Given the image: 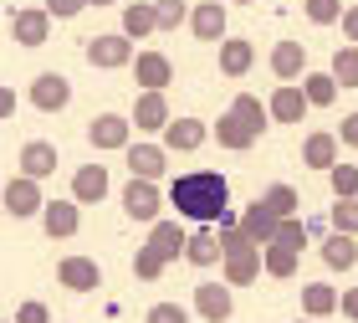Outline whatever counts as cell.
Wrapping results in <instances>:
<instances>
[{"mask_svg":"<svg viewBox=\"0 0 358 323\" xmlns=\"http://www.w3.org/2000/svg\"><path fill=\"white\" fill-rule=\"evenodd\" d=\"M179 221H194V226H215L220 216H231V180H225L220 170H189L179 174L164 195Z\"/></svg>","mask_w":358,"mask_h":323,"instance_id":"1","label":"cell"},{"mask_svg":"<svg viewBox=\"0 0 358 323\" xmlns=\"http://www.w3.org/2000/svg\"><path fill=\"white\" fill-rule=\"evenodd\" d=\"M41 180H31V174H10L6 185H0V211L15 216V221H31V216H41Z\"/></svg>","mask_w":358,"mask_h":323,"instance_id":"2","label":"cell"},{"mask_svg":"<svg viewBox=\"0 0 358 323\" xmlns=\"http://www.w3.org/2000/svg\"><path fill=\"white\" fill-rule=\"evenodd\" d=\"M87 144L97 154H123L128 144H134V118H128V113H97L87 123Z\"/></svg>","mask_w":358,"mask_h":323,"instance_id":"3","label":"cell"},{"mask_svg":"<svg viewBox=\"0 0 358 323\" xmlns=\"http://www.w3.org/2000/svg\"><path fill=\"white\" fill-rule=\"evenodd\" d=\"M83 57L92 62L97 72H118V67H128V62H134V41H128L123 31H103V36H87Z\"/></svg>","mask_w":358,"mask_h":323,"instance_id":"4","label":"cell"},{"mask_svg":"<svg viewBox=\"0 0 358 323\" xmlns=\"http://www.w3.org/2000/svg\"><path fill=\"white\" fill-rule=\"evenodd\" d=\"M123 216L128 221H143V226H154L159 216H164V195H159V180H128L123 185Z\"/></svg>","mask_w":358,"mask_h":323,"instance_id":"5","label":"cell"},{"mask_svg":"<svg viewBox=\"0 0 358 323\" xmlns=\"http://www.w3.org/2000/svg\"><path fill=\"white\" fill-rule=\"evenodd\" d=\"M26 98H31V108H36V113H62V108L72 103V77H67V72H36Z\"/></svg>","mask_w":358,"mask_h":323,"instance_id":"6","label":"cell"},{"mask_svg":"<svg viewBox=\"0 0 358 323\" xmlns=\"http://www.w3.org/2000/svg\"><path fill=\"white\" fill-rule=\"evenodd\" d=\"M185 26L194 31V41H210V46H220L225 36H231V15H225L220 0H200V6L189 11Z\"/></svg>","mask_w":358,"mask_h":323,"instance_id":"7","label":"cell"},{"mask_svg":"<svg viewBox=\"0 0 358 323\" xmlns=\"http://www.w3.org/2000/svg\"><path fill=\"white\" fill-rule=\"evenodd\" d=\"M128 118H134L138 134H164V123L174 118V113H169V98H164V88H143L138 98H134V113H128Z\"/></svg>","mask_w":358,"mask_h":323,"instance_id":"8","label":"cell"},{"mask_svg":"<svg viewBox=\"0 0 358 323\" xmlns=\"http://www.w3.org/2000/svg\"><path fill=\"white\" fill-rule=\"evenodd\" d=\"M41 231L52 241H72L77 231H83V205L77 200H46L41 205Z\"/></svg>","mask_w":358,"mask_h":323,"instance_id":"9","label":"cell"},{"mask_svg":"<svg viewBox=\"0 0 358 323\" xmlns=\"http://www.w3.org/2000/svg\"><path fill=\"white\" fill-rule=\"evenodd\" d=\"M10 36L21 46H46V41H52V15H46V6L10 11Z\"/></svg>","mask_w":358,"mask_h":323,"instance_id":"10","label":"cell"},{"mask_svg":"<svg viewBox=\"0 0 358 323\" xmlns=\"http://www.w3.org/2000/svg\"><path fill=\"white\" fill-rule=\"evenodd\" d=\"M57 282L67 287V293H97V287H103V267H97L92 256H62Z\"/></svg>","mask_w":358,"mask_h":323,"instance_id":"11","label":"cell"},{"mask_svg":"<svg viewBox=\"0 0 358 323\" xmlns=\"http://www.w3.org/2000/svg\"><path fill=\"white\" fill-rule=\"evenodd\" d=\"M210 144V123L205 118H169L164 123V149L169 154H194Z\"/></svg>","mask_w":358,"mask_h":323,"instance_id":"12","label":"cell"},{"mask_svg":"<svg viewBox=\"0 0 358 323\" xmlns=\"http://www.w3.org/2000/svg\"><path fill=\"white\" fill-rule=\"evenodd\" d=\"M123 165H128V174H138V180H164L169 149H164V144H128V149H123Z\"/></svg>","mask_w":358,"mask_h":323,"instance_id":"13","label":"cell"},{"mask_svg":"<svg viewBox=\"0 0 358 323\" xmlns=\"http://www.w3.org/2000/svg\"><path fill=\"white\" fill-rule=\"evenodd\" d=\"M266 113H271V123H302L307 113H313V103H307L302 83H282V88L266 98Z\"/></svg>","mask_w":358,"mask_h":323,"instance_id":"14","label":"cell"},{"mask_svg":"<svg viewBox=\"0 0 358 323\" xmlns=\"http://www.w3.org/2000/svg\"><path fill=\"white\" fill-rule=\"evenodd\" d=\"M220 272H225V282L231 287H251L256 277H262V247H236V252H225L220 256Z\"/></svg>","mask_w":358,"mask_h":323,"instance_id":"15","label":"cell"},{"mask_svg":"<svg viewBox=\"0 0 358 323\" xmlns=\"http://www.w3.org/2000/svg\"><path fill=\"white\" fill-rule=\"evenodd\" d=\"M194 313H200L205 323H225L236 313L231 282H200V287H194Z\"/></svg>","mask_w":358,"mask_h":323,"instance_id":"16","label":"cell"},{"mask_svg":"<svg viewBox=\"0 0 358 323\" xmlns=\"http://www.w3.org/2000/svg\"><path fill=\"white\" fill-rule=\"evenodd\" d=\"M210 139H215V144H220V149H236V154H246V149H251V144H256V139H262V134H256V128H251V123H241V118H236V113H231V108H225V113H220V118H215V123H210Z\"/></svg>","mask_w":358,"mask_h":323,"instance_id":"17","label":"cell"},{"mask_svg":"<svg viewBox=\"0 0 358 323\" xmlns=\"http://www.w3.org/2000/svg\"><path fill=\"white\" fill-rule=\"evenodd\" d=\"M185 241H189V231H185V226L159 216V221L149 226V241H143V247H149V252H159L164 262H179V256H185Z\"/></svg>","mask_w":358,"mask_h":323,"instance_id":"18","label":"cell"},{"mask_svg":"<svg viewBox=\"0 0 358 323\" xmlns=\"http://www.w3.org/2000/svg\"><path fill=\"white\" fill-rule=\"evenodd\" d=\"M128 67H134V83L138 88H169L174 83V62L164 52H138Z\"/></svg>","mask_w":358,"mask_h":323,"instance_id":"19","label":"cell"},{"mask_svg":"<svg viewBox=\"0 0 358 323\" xmlns=\"http://www.w3.org/2000/svg\"><path fill=\"white\" fill-rule=\"evenodd\" d=\"M307 72V46L302 41H276L271 46V77L276 83H297Z\"/></svg>","mask_w":358,"mask_h":323,"instance_id":"20","label":"cell"},{"mask_svg":"<svg viewBox=\"0 0 358 323\" xmlns=\"http://www.w3.org/2000/svg\"><path fill=\"white\" fill-rule=\"evenodd\" d=\"M338 149H343V144H338V134L317 128V134H307V139H302V165H307V170H322V174H328V170L338 165Z\"/></svg>","mask_w":358,"mask_h":323,"instance_id":"21","label":"cell"},{"mask_svg":"<svg viewBox=\"0 0 358 323\" xmlns=\"http://www.w3.org/2000/svg\"><path fill=\"white\" fill-rule=\"evenodd\" d=\"M21 174H31V180H46V174H57V144H46V139H31V144H21Z\"/></svg>","mask_w":358,"mask_h":323,"instance_id":"22","label":"cell"},{"mask_svg":"<svg viewBox=\"0 0 358 323\" xmlns=\"http://www.w3.org/2000/svg\"><path fill=\"white\" fill-rule=\"evenodd\" d=\"M220 256H225V252H220L215 226H194L189 241H185V262H189V267H215Z\"/></svg>","mask_w":358,"mask_h":323,"instance_id":"23","label":"cell"},{"mask_svg":"<svg viewBox=\"0 0 358 323\" xmlns=\"http://www.w3.org/2000/svg\"><path fill=\"white\" fill-rule=\"evenodd\" d=\"M297 267H302L297 247H282V241H266V247H262V272H266V277L287 282V277H297Z\"/></svg>","mask_w":358,"mask_h":323,"instance_id":"24","label":"cell"},{"mask_svg":"<svg viewBox=\"0 0 358 323\" xmlns=\"http://www.w3.org/2000/svg\"><path fill=\"white\" fill-rule=\"evenodd\" d=\"M108 195V165H83L72 174V200L77 205H97Z\"/></svg>","mask_w":358,"mask_h":323,"instance_id":"25","label":"cell"},{"mask_svg":"<svg viewBox=\"0 0 358 323\" xmlns=\"http://www.w3.org/2000/svg\"><path fill=\"white\" fill-rule=\"evenodd\" d=\"M154 31H159L154 0H128V6H123V36L128 41H149Z\"/></svg>","mask_w":358,"mask_h":323,"instance_id":"26","label":"cell"},{"mask_svg":"<svg viewBox=\"0 0 358 323\" xmlns=\"http://www.w3.org/2000/svg\"><path fill=\"white\" fill-rule=\"evenodd\" d=\"M322 262H328L333 272H353L358 267V236L328 231V236H322Z\"/></svg>","mask_w":358,"mask_h":323,"instance_id":"27","label":"cell"},{"mask_svg":"<svg viewBox=\"0 0 358 323\" xmlns=\"http://www.w3.org/2000/svg\"><path fill=\"white\" fill-rule=\"evenodd\" d=\"M251 67H256V46L241 41V36H225L220 41V72L225 77H246Z\"/></svg>","mask_w":358,"mask_h":323,"instance_id":"28","label":"cell"},{"mask_svg":"<svg viewBox=\"0 0 358 323\" xmlns=\"http://www.w3.org/2000/svg\"><path fill=\"white\" fill-rule=\"evenodd\" d=\"M302 313L307 318H333L338 313V287L333 282H302Z\"/></svg>","mask_w":358,"mask_h":323,"instance_id":"29","label":"cell"},{"mask_svg":"<svg viewBox=\"0 0 358 323\" xmlns=\"http://www.w3.org/2000/svg\"><path fill=\"white\" fill-rule=\"evenodd\" d=\"M241 231H246V241L266 247V241H276V216L266 211L262 200H251V205H246V216H241Z\"/></svg>","mask_w":358,"mask_h":323,"instance_id":"30","label":"cell"},{"mask_svg":"<svg viewBox=\"0 0 358 323\" xmlns=\"http://www.w3.org/2000/svg\"><path fill=\"white\" fill-rule=\"evenodd\" d=\"M256 200H262V205H266V211H271L276 221H282V216H297V205H302V195H297V190H292L287 180L266 185V190H262V195H256Z\"/></svg>","mask_w":358,"mask_h":323,"instance_id":"31","label":"cell"},{"mask_svg":"<svg viewBox=\"0 0 358 323\" xmlns=\"http://www.w3.org/2000/svg\"><path fill=\"white\" fill-rule=\"evenodd\" d=\"M302 92L313 108H333L338 103V77L333 72H302Z\"/></svg>","mask_w":358,"mask_h":323,"instance_id":"32","label":"cell"},{"mask_svg":"<svg viewBox=\"0 0 358 323\" xmlns=\"http://www.w3.org/2000/svg\"><path fill=\"white\" fill-rule=\"evenodd\" d=\"M231 113H236L241 123H251L256 134H266V123H271V113H266V103L256 98V92H236V98H231Z\"/></svg>","mask_w":358,"mask_h":323,"instance_id":"33","label":"cell"},{"mask_svg":"<svg viewBox=\"0 0 358 323\" xmlns=\"http://www.w3.org/2000/svg\"><path fill=\"white\" fill-rule=\"evenodd\" d=\"M328 72L338 77V88H358V46H353V41H348V46H338V52H333Z\"/></svg>","mask_w":358,"mask_h":323,"instance_id":"34","label":"cell"},{"mask_svg":"<svg viewBox=\"0 0 358 323\" xmlns=\"http://www.w3.org/2000/svg\"><path fill=\"white\" fill-rule=\"evenodd\" d=\"M328 226H333V231H348V236H358V195H333Z\"/></svg>","mask_w":358,"mask_h":323,"instance_id":"35","label":"cell"},{"mask_svg":"<svg viewBox=\"0 0 358 323\" xmlns=\"http://www.w3.org/2000/svg\"><path fill=\"white\" fill-rule=\"evenodd\" d=\"M164 267H169V262H164L159 252H149V247L134 252V277H138V282H159V277H164Z\"/></svg>","mask_w":358,"mask_h":323,"instance_id":"36","label":"cell"},{"mask_svg":"<svg viewBox=\"0 0 358 323\" xmlns=\"http://www.w3.org/2000/svg\"><path fill=\"white\" fill-rule=\"evenodd\" d=\"M302 11H307L313 26H338L343 21V0H302Z\"/></svg>","mask_w":358,"mask_h":323,"instance_id":"37","label":"cell"},{"mask_svg":"<svg viewBox=\"0 0 358 323\" xmlns=\"http://www.w3.org/2000/svg\"><path fill=\"white\" fill-rule=\"evenodd\" d=\"M154 15H159V31H179L189 21V6L185 0H154Z\"/></svg>","mask_w":358,"mask_h":323,"instance_id":"38","label":"cell"},{"mask_svg":"<svg viewBox=\"0 0 358 323\" xmlns=\"http://www.w3.org/2000/svg\"><path fill=\"white\" fill-rule=\"evenodd\" d=\"M276 241H282V247H307V221L302 216H282V221H276Z\"/></svg>","mask_w":358,"mask_h":323,"instance_id":"39","label":"cell"},{"mask_svg":"<svg viewBox=\"0 0 358 323\" xmlns=\"http://www.w3.org/2000/svg\"><path fill=\"white\" fill-rule=\"evenodd\" d=\"M328 185H333V195H358V165H338L328 170Z\"/></svg>","mask_w":358,"mask_h":323,"instance_id":"40","label":"cell"},{"mask_svg":"<svg viewBox=\"0 0 358 323\" xmlns=\"http://www.w3.org/2000/svg\"><path fill=\"white\" fill-rule=\"evenodd\" d=\"M143 323H189V308L185 303H154V308L143 313Z\"/></svg>","mask_w":358,"mask_h":323,"instance_id":"41","label":"cell"},{"mask_svg":"<svg viewBox=\"0 0 358 323\" xmlns=\"http://www.w3.org/2000/svg\"><path fill=\"white\" fill-rule=\"evenodd\" d=\"M92 6V0H46V15L52 21H72V15H83Z\"/></svg>","mask_w":358,"mask_h":323,"instance_id":"42","label":"cell"},{"mask_svg":"<svg viewBox=\"0 0 358 323\" xmlns=\"http://www.w3.org/2000/svg\"><path fill=\"white\" fill-rule=\"evenodd\" d=\"M15 323H52V308H46V303H21V308H15Z\"/></svg>","mask_w":358,"mask_h":323,"instance_id":"43","label":"cell"},{"mask_svg":"<svg viewBox=\"0 0 358 323\" xmlns=\"http://www.w3.org/2000/svg\"><path fill=\"white\" fill-rule=\"evenodd\" d=\"M338 144H343V149H358V113H343V123H338Z\"/></svg>","mask_w":358,"mask_h":323,"instance_id":"44","label":"cell"},{"mask_svg":"<svg viewBox=\"0 0 358 323\" xmlns=\"http://www.w3.org/2000/svg\"><path fill=\"white\" fill-rule=\"evenodd\" d=\"M338 313L358 323V287H343V293H338Z\"/></svg>","mask_w":358,"mask_h":323,"instance_id":"45","label":"cell"},{"mask_svg":"<svg viewBox=\"0 0 358 323\" xmlns=\"http://www.w3.org/2000/svg\"><path fill=\"white\" fill-rule=\"evenodd\" d=\"M343 36L358 46V6H343Z\"/></svg>","mask_w":358,"mask_h":323,"instance_id":"46","label":"cell"},{"mask_svg":"<svg viewBox=\"0 0 358 323\" xmlns=\"http://www.w3.org/2000/svg\"><path fill=\"white\" fill-rule=\"evenodd\" d=\"M0 118H15V92L0 83Z\"/></svg>","mask_w":358,"mask_h":323,"instance_id":"47","label":"cell"},{"mask_svg":"<svg viewBox=\"0 0 358 323\" xmlns=\"http://www.w3.org/2000/svg\"><path fill=\"white\" fill-rule=\"evenodd\" d=\"M92 6H118V0H92Z\"/></svg>","mask_w":358,"mask_h":323,"instance_id":"48","label":"cell"},{"mask_svg":"<svg viewBox=\"0 0 358 323\" xmlns=\"http://www.w3.org/2000/svg\"><path fill=\"white\" fill-rule=\"evenodd\" d=\"M292 323H317V318H292Z\"/></svg>","mask_w":358,"mask_h":323,"instance_id":"49","label":"cell"},{"mask_svg":"<svg viewBox=\"0 0 358 323\" xmlns=\"http://www.w3.org/2000/svg\"><path fill=\"white\" fill-rule=\"evenodd\" d=\"M236 6H256V0H236Z\"/></svg>","mask_w":358,"mask_h":323,"instance_id":"50","label":"cell"},{"mask_svg":"<svg viewBox=\"0 0 358 323\" xmlns=\"http://www.w3.org/2000/svg\"><path fill=\"white\" fill-rule=\"evenodd\" d=\"M0 323H15V318H0Z\"/></svg>","mask_w":358,"mask_h":323,"instance_id":"51","label":"cell"},{"mask_svg":"<svg viewBox=\"0 0 358 323\" xmlns=\"http://www.w3.org/2000/svg\"><path fill=\"white\" fill-rule=\"evenodd\" d=\"M0 185H6V180H0Z\"/></svg>","mask_w":358,"mask_h":323,"instance_id":"52","label":"cell"}]
</instances>
